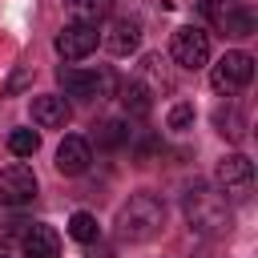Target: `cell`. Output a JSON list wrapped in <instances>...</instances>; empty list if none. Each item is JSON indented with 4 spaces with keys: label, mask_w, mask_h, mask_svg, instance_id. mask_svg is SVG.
<instances>
[{
    "label": "cell",
    "mask_w": 258,
    "mask_h": 258,
    "mask_svg": "<svg viewBox=\"0 0 258 258\" xmlns=\"http://www.w3.org/2000/svg\"><path fill=\"white\" fill-rule=\"evenodd\" d=\"M214 125H218V133L222 137H230V141H242L246 137V121H242V113L230 105V109H218L214 113Z\"/></svg>",
    "instance_id": "e0dca14e"
},
{
    "label": "cell",
    "mask_w": 258,
    "mask_h": 258,
    "mask_svg": "<svg viewBox=\"0 0 258 258\" xmlns=\"http://www.w3.org/2000/svg\"><path fill=\"white\" fill-rule=\"evenodd\" d=\"M36 198V173L16 161V165H4L0 169V206H28Z\"/></svg>",
    "instance_id": "52a82bcc"
},
{
    "label": "cell",
    "mask_w": 258,
    "mask_h": 258,
    "mask_svg": "<svg viewBox=\"0 0 258 258\" xmlns=\"http://www.w3.org/2000/svg\"><path fill=\"white\" fill-rule=\"evenodd\" d=\"M214 181H218V189H222L226 202H230V198L242 202V198H250V185H254V161L242 157V153H230V157L218 161Z\"/></svg>",
    "instance_id": "277c9868"
},
{
    "label": "cell",
    "mask_w": 258,
    "mask_h": 258,
    "mask_svg": "<svg viewBox=\"0 0 258 258\" xmlns=\"http://www.w3.org/2000/svg\"><path fill=\"white\" fill-rule=\"evenodd\" d=\"M8 149H12L16 157H32V153L40 149V133H32V129H12V133H8Z\"/></svg>",
    "instance_id": "d6986e66"
},
{
    "label": "cell",
    "mask_w": 258,
    "mask_h": 258,
    "mask_svg": "<svg viewBox=\"0 0 258 258\" xmlns=\"http://www.w3.org/2000/svg\"><path fill=\"white\" fill-rule=\"evenodd\" d=\"M169 56L181 64V69H202L210 60V32L206 28H194V24H181L169 40Z\"/></svg>",
    "instance_id": "5b68a950"
},
{
    "label": "cell",
    "mask_w": 258,
    "mask_h": 258,
    "mask_svg": "<svg viewBox=\"0 0 258 258\" xmlns=\"http://www.w3.org/2000/svg\"><path fill=\"white\" fill-rule=\"evenodd\" d=\"M137 44H141V20L137 16H117L105 32V48L113 56H129V52H137Z\"/></svg>",
    "instance_id": "30bf717a"
},
{
    "label": "cell",
    "mask_w": 258,
    "mask_h": 258,
    "mask_svg": "<svg viewBox=\"0 0 258 258\" xmlns=\"http://www.w3.org/2000/svg\"><path fill=\"white\" fill-rule=\"evenodd\" d=\"M181 214H185L194 234H222V230H230V202L218 189L202 185V181L181 194Z\"/></svg>",
    "instance_id": "6da1fadb"
},
{
    "label": "cell",
    "mask_w": 258,
    "mask_h": 258,
    "mask_svg": "<svg viewBox=\"0 0 258 258\" xmlns=\"http://www.w3.org/2000/svg\"><path fill=\"white\" fill-rule=\"evenodd\" d=\"M129 137H133V129L121 117H109V121L97 125V145L101 149H121V145H129Z\"/></svg>",
    "instance_id": "5bb4252c"
},
{
    "label": "cell",
    "mask_w": 258,
    "mask_h": 258,
    "mask_svg": "<svg viewBox=\"0 0 258 258\" xmlns=\"http://www.w3.org/2000/svg\"><path fill=\"white\" fill-rule=\"evenodd\" d=\"M121 101H125V109H129L133 117H145V113L153 109V97H149V89H145L141 81H129L125 93H121Z\"/></svg>",
    "instance_id": "2e32d148"
},
{
    "label": "cell",
    "mask_w": 258,
    "mask_h": 258,
    "mask_svg": "<svg viewBox=\"0 0 258 258\" xmlns=\"http://www.w3.org/2000/svg\"><path fill=\"white\" fill-rule=\"evenodd\" d=\"M189 121H194V105H189V101H181V105L169 109V129H185Z\"/></svg>",
    "instance_id": "ffe728a7"
},
{
    "label": "cell",
    "mask_w": 258,
    "mask_h": 258,
    "mask_svg": "<svg viewBox=\"0 0 258 258\" xmlns=\"http://www.w3.org/2000/svg\"><path fill=\"white\" fill-rule=\"evenodd\" d=\"M250 77H254V56H250V52H226V56L214 64L210 85H214V93H226V97H230V93L246 89Z\"/></svg>",
    "instance_id": "8992f818"
},
{
    "label": "cell",
    "mask_w": 258,
    "mask_h": 258,
    "mask_svg": "<svg viewBox=\"0 0 258 258\" xmlns=\"http://www.w3.org/2000/svg\"><path fill=\"white\" fill-rule=\"evenodd\" d=\"M97 28L93 24H64L60 32H56V52L64 56V60H85L93 48H97Z\"/></svg>",
    "instance_id": "ba28073f"
},
{
    "label": "cell",
    "mask_w": 258,
    "mask_h": 258,
    "mask_svg": "<svg viewBox=\"0 0 258 258\" xmlns=\"http://www.w3.org/2000/svg\"><path fill=\"white\" fill-rule=\"evenodd\" d=\"M0 258H4V254H0Z\"/></svg>",
    "instance_id": "44dd1931"
},
{
    "label": "cell",
    "mask_w": 258,
    "mask_h": 258,
    "mask_svg": "<svg viewBox=\"0 0 258 258\" xmlns=\"http://www.w3.org/2000/svg\"><path fill=\"white\" fill-rule=\"evenodd\" d=\"M89 161H93V149L85 137H64L56 145V173L60 177H81L89 169Z\"/></svg>",
    "instance_id": "9c48e42d"
},
{
    "label": "cell",
    "mask_w": 258,
    "mask_h": 258,
    "mask_svg": "<svg viewBox=\"0 0 258 258\" xmlns=\"http://www.w3.org/2000/svg\"><path fill=\"white\" fill-rule=\"evenodd\" d=\"M64 8L73 16V24H93L97 28V20H105L113 12V0H64Z\"/></svg>",
    "instance_id": "4fadbf2b"
},
{
    "label": "cell",
    "mask_w": 258,
    "mask_h": 258,
    "mask_svg": "<svg viewBox=\"0 0 258 258\" xmlns=\"http://www.w3.org/2000/svg\"><path fill=\"white\" fill-rule=\"evenodd\" d=\"M56 81L64 85L69 97H81V101H101V97H113V73L109 69H60Z\"/></svg>",
    "instance_id": "3957f363"
},
{
    "label": "cell",
    "mask_w": 258,
    "mask_h": 258,
    "mask_svg": "<svg viewBox=\"0 0 258 258\" xmlns=\"http://www.w3.org/2000/svg\"><path fill=\"white\" fill-rule=\"evenodd\" d=\"M218 28L230 32V36H250V32H254V12H250V8H238V4H226Z\"/></svg>",
    "instance_id": "9a60e30c"
},
{
    "label": "cell",
    "mask_w": 258,
    "mask_h": 258,
    "mask_svg": "<svg viewBox=\"0 0 258 258\" xmlns=\"http://www.w3.org/2000/svg\"><path fill=\"white\" fill-rule=\"evenodd\" d=\"M165 226V202L157 194H133L117 210V234L125 242H149Z\"/></svg>",
    "instance_id": "7a4b0ae2"
},
{
    "label": "cell",
    "mask_w": 258,
    "mask_h": 258,
    "mask_svg": "<svg viewBox=\"0 0 258 258\" xmlns=\"http://www.w3.org/2000/svg\"><path fill=\"white\" fill-rule=\"evenodd\" d=\"M20 250H24V258H60V238H56L52 226H44V222H28Z\"/></svg>",
    "instance_id": "8fae6325"
},
{
    "label": "cell",
    "mask_w": 258,
    "mask_h": 258,
    "mask_svg": "<svg viewBox=\"0 0 258 258\" xmlns=\"http://www.w3.org/2000/svg\"><path fill=\"white\" fill-rule=\"evenodd\" d=\"M32 121H36L40 129H64V125H69V105H64V97H56V93L32 97Z\"/></svg>",
    "instance_id": "7c38bea8"
},
{
    "label": "cell",
    "mask_w": 258,
    "mask_h": 258,
    "mask_svg": "<svg viewBox=\"0 0 258 258\" xmlns=\"http://www.w3.org/2000/svg\"><path fill=\"white\" fill-rule=\"evenodd\" d=\"M97 234H101V226H97V218L93 214H85V210H77L73 218H69V238H77V242H97Z\"/></svg>",
    "instance_id": "ac0fdd59"
}]
</instances>
